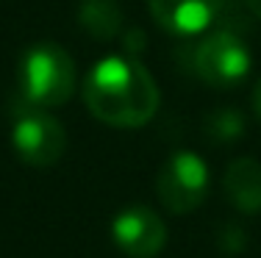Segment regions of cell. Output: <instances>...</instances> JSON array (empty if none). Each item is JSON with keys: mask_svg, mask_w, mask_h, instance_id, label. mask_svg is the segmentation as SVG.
I'll list each match as a JSON object with an SVG mask.
<instances>
[{"mask_svg": "<svg viewBox=\"0 0 261 258\" xmlns=\"http://www.w3.org/2000/svg\"><path fill=\"white\" fill-rule=\"evenodd\" d=\"M84 103L111 128H142L159 108V86L134 56H106L84 81Z\"/></svg>", "mask_w": 261, "mask_h": 258, "instance_id": "cell-1", "label": "cell"}, {"mask_svg": "<svg viewBox=\"0 0 261 258\" xmlns=\"http://www.w3.org/2000/svg\"><path fill=\"white\" fill-rule=\"evenodd\" d=\"M17 83H20L22 103L56 108L64 100H70L78 86L75 61L56 42H36L22 50Z\"/></svg>", "mask_w": 261, "mask_h": 258, "instance_id": "cell-2", "label": "cell"}, {"mask_svg": "<svg viewBox=\"0 0 261 258\" xmlns=\"http://www.w3.org/2000/svg\"><path fill=\"white\" fill-rule=\"evenodd\" d=\"M250 50L231 31H214L192 53L195 75L214 89H236L250 75Z\"/></svg>", "mask_w": 261, "mask_h": 258, "instance_id": "cell-3", "label": "cell"}, {"mask_svg": "<svg viewBox=\"0 0 261 258\" xmlns=\"http://www.w3.org/2000/svg\"><path fill=\"white\" fill-rule=\"evenodd\" d=\"M211 186L208 167L192 150H178L161 164L156 175V194L172 214H189L203 206Z\"/></svg>", "mask_w": 261, "mask_h": 258, "instance_id": "cell-4", "label": "cell"}, {"mask_svg": "<svg viewBox=\"0 0 261 258\" xmlns=\"http://www.w3.org/2000/svg\"><path fill=\"white\" fill-rule=\"evenodd\" d=\"M11 145L14 153L31 167H53L67 147V133L61 122L45 108L22 103L11 122Z\"/></svg>", "mask_w": 261, "mask_h": 258, "instance_id": "cell-5", "label": "cell"}, {"mask_svg": "<svg viewBox=\"0 0 261 258\" xmlns=\"http://www.w3.org/2000/svg\"><path fill=\"white\" fill-rule=\"evenodd\" d=\"M111 239L128 258H156L167 244V225L153 208L128 206L111 222Z\"/></svg>", "mask_w": 261, "mask_h": 258, "instance_id": "cell-6", "label": "cell"}, {"mask_svg": "<svg viewBox=\"0 0 261 258\" xmlns=\"http://www.w3.org/2000/svg\"><path fill=\"white\" fill-rule=\"evenodd\" d=\"M228 0H147L150 17L164 31L192 36L206 31L222 14Z\"/></svg>", "mask_w": 261, "mask_h": 258, "instance_id": "cell-7", "label": "cell"}, {"mask_svg": "<svg viewBox=\"0 0 261 258\" xmlns=\"http://www.w3.org/2000/svg\"><path fill=\"white\" fill-rule=\"evenodd\" d=\"M222 192L228 203L242 214L261 211V161L250 156H242L228 164L222 175Z\"/></svg>", "mask_w": 261, "mask_h": 258, "instance_id": "cell-8", "label": "cell"}, {"mask_svg": "<svg viewBox=\"0 0 261 258\" xmlns=\"http://www.w3.org/2000/svg\"><path fill=\"white\" fill-rule=\"evenodd\" d=\"M78 22L92 39L109 42L122 31V9L117 0H81Z\"/></svg>", "mask_w": 261, "mask_h": 258, "instance_id": "cell-9", "label": "cell"}, {"mask_svg": "<svg viewBox=\"0 0 261 258\" xmlns=\"http://www.w3.org/2000/svg\"><path fill=\"white\" fill-rule=\"evenodd\" d=\"M245 128L247 122L236 108H214V111L203 117V133H206V139H211L217 145H231L236 139H242Z\"/></svg>", "mask_w": 261, "mask_h": 258, "instance_id": "cell-10", "label": "cell"}, {"mask_svg": "<svg viewBox=\"0 0 261 258\" xmlns=\"http://www.w3.org/2000/svg\"><path fill=\"white\" fill-rule=\"evenodd\" d=\"M217 247H220V253H225V255H239L242 250L247 247L245 228L236 225V222H225L220 231H217Z\"/></svg>", "mask_w": 261, "mask_h": 258, "instance_id": "cell-11", "label": "cell"}, {"mask_svg": "<svg viewBox=\"0 0 261 258\" xmlns=\"http://www.w3.org/2000/svg\"><path fill=\"white\" fill-rule=\"evenodd\" d=\"M122 42H125V53L136 59L142 50H145V31H142V28H130V31H125Z\"/></svg>", "mask_w": 261, "mask_h": 258, "instance_id": "cell-12", "label": "cell"}, {"mask_svg": "<svg viewBox=\"0 0 261 258\" xmlns=\"http://www.w3.org/2000/svg\"><path fill=\"white\" fill-rule=\"evenodd\" d=\"M253 108H256V114L261 117V81L256 83V92H253Z\"/></svg>", "mask_w": 261, "mask_h": 258, "instance_id": "cell-13", "label": "cell"}, {"mask_svg": "<svg viewBox=\"0 0 261 258\" xmlns=\"http://www.w3.org/2000/svg\"><path fill=\"white\" fill-rule=\"evenodd\" d=\"M245 3H247V9H250L253 14L261 17V0H245Z\"/></svg>", "mask_w": 261, "mask_h": 258, "instance_id": "cell-14", "label": "cell"}]
</instances>
